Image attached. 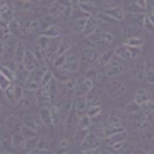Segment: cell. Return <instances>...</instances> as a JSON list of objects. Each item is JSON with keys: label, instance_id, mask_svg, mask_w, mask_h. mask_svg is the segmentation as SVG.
Wrapping results in <instances>:
<instances>
[{"label": "cell", "instance_id": "cell-1", "mask_svg": "<svg viewBox=\"0 0 154 154\" xmlns=\"http://www.w3.org/2000/svg\"><path fill=\"white\" fill-rule=\"evenodd\" d=\"M53 65L57 69H62V71L68 72L69 75H74V74H79L80 72V69H82V60L71 49V51H68V53L62 54L59 57H54Z\"/></svg>", "mask_w": 154, "mask_h": 154}, {"label": "cell", "instance_id": "cell-2", "mask_svg": "<svg viewBox=\"0 0 154 154\" xmlns=\"http://www.w3.org/2000/svg\"><path fill=\"white\" fill-rule=\"evenodd\" d=\"M103 88H105V96L111 102H120L128 94V85L123 80H120L119 77H111V79L105 77Z\"/></svg>", "mask_w": 154, "mask_h": 154}, {"label": "cell", "instance_id": "cell-3", "mask_svg": "<svg viewBox=\"0 0 154 154\" xmlns=\"http://www.w3.org/2000/svg\"><path fill=\"white\" fill-rule=\"evenodd\" d=\"M85 42L93 45V46H108V45H112L116 42V34L112 31H102V29H97L88 35H83Z\"/></svg>", "mask_w": 154, "mask_h": 154}, {"label": "cell", "instance_id": "cell-4", "mask_svg": "<svg viewBox=\"0 0 154 154\" xmlns=\"http://www.w3.org/2000/svg\"><path fill=\"white\" fill-rule=\"evenodd\" d=\"M102 71H103V75L106 77V79H111V77H120L126 72V65H125V62L122 59H119L117 56L112 54L108 59V62L103 65Z\"/></svg>", "mask_w": 154, "mask_h": 154}, {"label": "cell", "instance_id": "cell-5", "mask_svg": "<svg viewBox=\"0 0 154 154\" xmlns=\"http://www.w3.org/2000/svg\"><path fill=\"white\" fill-rule=\"evenodd\" d=\"M152 125L148 122V119L143 116L142 111L134 112V114H128L126 117V125L125 128L128 131H133V133H139V131H143L146 128H151Z\"/></svg>", "mask_w": 154, "mask_h": 154}, {"label": "cell", "instance_id": "cell-6", "mask_svg": "<svg viewBox=\"0 0 154 154\" xmlns=\"http://www.w3.org/2000/svg\"><path fill=\"white\" fill-rule=\"evenodd\" d=\"M112 54L117 56L119 59H122L123 62H133L137 57H140L143 54V48H137V46H130V45H119L112 49Z\"/></svg>", "mask_w": 154, "mask_h": 154}, {"label": "cell", "instance_id": "cell-7", "mask_svg": "<svg viewBox=\"0 0 154 154\" xmlns=\"http://www.w3.org/2000/svg\"><path fill=\"white\" fill-rule=\"evenodd\" d=\"M100 146H102V139L96 133L88 130L80 143V152H97Z\"/></svg>", "mask_w": 154, "mask_h": 154}, {"label": "cell", "instance_id": "cell-8", "mask_svg": "<svg viewBox=\"0 0 154 154\" xmlns=\"http://www.w3.org/2000/svg\"><path fill=\"white\" fill-rule=\"evenodd\" d=\"M126 117H128V114L125 112L123 108H111L105 117V122L114 128H125Z\"/></svg>", "mask_w": 154, "mask_h": 154}, {"label": "cell", "instance_id": "cell-9", "mask_svg": "<svg viewBox=\"0 0 154 154\" xmlns=\"http://www.w3.org/2000/svg\"><path fill=\"white\" fill-rule=\"evenodd\" d=\"M48 16L54 20H59V22H68L71 19V12H72V6L71 8H63L60 5H57L56 2H53L48 8Z\"/></svg>", "mask_w": 154, "mask_h": 154}, {"label": "cell", "instance_id": "cell-10", "mask_svg": "<svg viewBox=\"0 0 154 154\" xmlns=\"http://www.w3.org/2000/svg\"><path fill=\"white\" fill-rule=\"evenodd\" d=\"M145 72H146L145 57L143 59L137 57L136 60H133V65L130 66V75L136 83H143L145 82Z\"/></svg>", "mask_w": 154, "mask_h": 154}, {"label": "cell", "instance_id": "cell-11", "mask_svg": "<svg viewBox=\"0 0 154 154\" xmlns=\"http://www.w3.org/2000/svg\"><path fill=\"white\" fill-rule=\"evenodd\" d=\"M93 86H94V83L85 74L77 75L72 80V96H85Z\"/></svg>", "mask_w": 154, "mask_h": 154}, {"label": "cell", "instance_id": "cell-12", "mask_svg": "<svg viewBox=\"0 0 154 154\" xmlns=\"http://www.w3.org/2000/svg\"><path fill=\"white\" fill-rule=\"evenodd\" d=\"M20 119H22V123L23 125H26V126H31L32 130H35L37 133L42 130V128H45L43 122L40 120V116H38V112H34V111H23L22 116H20Z\"/></svg>", "mask_w": 154, "mask_h": 154}, {"label": "cell", "instance_id": "cell-13", "mask_svg": "<svg viewBox=\"0 0 154 154\" xmlns=\"http://www.w3.org/2000/svg\"><path fill=\"white\" fill-rule=\"evenodd\" d=\"M22 65L25 66V69H26L28 72H34V71L42 68L37 54L31 49H26V53H25V56H23V60H22Z\"/></svg>", "mask_w": 154, "mask_h": 154}, {"label": "cell", "instance_id": "cell-14", "mask_svg": "<svg viewBox=\"0 0 154 154\" xmlns=\"http://www.w3.org/2000/svg\"><path fill=\"white\" fill-rule=\"evenodd\" d=\"M2 125H3V128H5V130H6L9 134H12V133H19L23 123H22L20 116H19L17 112H14V114H9V116H6Z\"/></svg>", "mask_w": 154, "mask_h": 154}, {"label": "cell", "instance_id": "cell-15", "mask_svg": "<svg viewBox=\"0 0 154 154\" xmlns=\"http://www.w3.org/2000/svg\"><path fill=\"white\" fill-rule=\"evenodd\" d=\"M32 152H56L53 149V139H51V136H40V137L37 136Z\"/></svg>", "mask_w": 154, "mask_h": 154}, {"label": "cell", "instance_id": "cell-16", "mask_svg": "<svg viewBox=\"0 0 154 154\" xmlns=\"http://www.w3.org/2000/svg\"><path fill=\"white\" fill-rule=\"evenodd\" d=\"M100 11L103 12L105 16H108L109 19H112L114 22H123V19L126 17L123 6H119V5H111V6H106V8H102Z\"/></svg>", "mask_w": 154, "mask_h": 154}, {"label": "cell", "instance_id": "cell-17", "mask_svg": "<svg viewBox=\"0 0 154 154\" xmlns=\"http://www.w3.org/2000/svg\"><path fill=\"white\" fill-rule=\"evenodd\" d=\"M99 54H100V53L97 51V48L88 43L86 46L82 48V59H80V60L85 63V65H93V63L97 62Z\"/></svg>", "mask_w": 154, "mask_h": 154}, {"label": "cell", "instance_id": "cell-18", "mask_svg": "<svg viewBox=\"0 0 154 154\" xmlns=\"http://www.w3.org/2000/svg\"><path fill=\"white\" fill-rule=\"evenodd\" d=\"M85 75H86L88 79L91 80L94 85L102 83V80L105 79L103 71H102V68L97 65V63H93V65H88V68L85 69Z\"/></svg>", "mask_w": 154, "mask_h": 154}, {"label": "cell", "instance_id": "cell-19", "mask_svg": "<svg viewBox=\"0 0 154 154\" xmlns=\"http://www.w3.org/2000/svg\"><path fill=\"white\" fill-rule=\"evenodd\" d=\"M9 146L17 152H25V149H26V139L20 133H12L9 134Z\"/></svg>", "mask_w": 154, "mask_h": 154}, {"label": "cell", "instance_id": "cell-20", "mask_svg": "<svg viewBox=\"0 0 154 154\" xmlns=\"http://www.w3.org/2000/svg\"><path fill=\"white\" fill-rule=\"evenodd\" d=\"M86 19L88 17H72V19H69V22H68V31L71 34H75V35L83 34L85 25H86Z\"/></svg>", "mask_w": 154, "mask_h": 154}, {"label": "cell", "instance_id": "cell-21", "mask_svg": "<svg viewBox=\"0 0 154 154\" xmlns=\"http://www.w3.org/2000/svg\"><path fill=\"white\" fill-rule=\"evenodd\" d=\"M133 100L137 102L139 105H143V103H146V102L152 100V86H143V88L136 89Z\"/></svg>", "mask_w": 154, "mask_h": 154}, {"label": "cell", "instance_id": "cell-22", "mask_svg": "<svg viewBox=\"0 0 154 154\" xmlns=\"http://www.w3.org/2000/svg\"><path fill=\"white\" fill-rule=\"evenodd\" d=\"M102 25H103V22H102V19L97 16V14H91L88 19H86V25H85V31H83V35H88L91 34L97 29H102Z\"/></svg>", "mask_w": 154, "mask_h": 154}, {"label": "cell", "instance_id": "cell-23", "mask_svg": "<svg viewBox=\"0 0 154 154\" xmlns=\"http://www.w3.org/2000/svg\"><path fill=\"white\" fill-rule=\"evenodd\" d=\"M16 17V11L12 6V2H5L0 5V19L2 22H9Z\"/></svg>", "mask_w": 154, "mask_h": 154}, {"label": "cell", "instance_id": "cell-24", "mask_svg": "<svg viewBox=\"0 0 154 154\" xmlns=\"http://www.w3.org/2000/svg\"><path fill=\"white\" fill-rule=\"evenodd\" d=\"M40 35H45L48 38H60L63 35V29H62L60 25H57V23H49L48 26L42 31Z\"/></svg>", "mask_w": 154, "mask_h": 154}, {"label": "cell", "instance_id": "cell-25", "mask_svg": "<svg viewBox=\"0 0 154 154\" xmlns=\"http://www.w3.org/2000/svg\"><path fill=\"white\" fill-rule=\"evenodd\" d=\"M74 45H75V42L72 40L71 37H65V38H62V40L59 42L57 51H56V57H59V56H62V54L68 53V51H71Z\"/></svg>", "mask_w": 154, "mask_h": 154}, {"label": "cell", "instance_id": "cell-26", "mask_svg": "<svg viewBox=\"0 0 154 154\" xmlns=\"http://www.w3.org/2000/svg\"><path fill=\"white\" fill-rule=\"evenodd\" d=\"M26 43H25L22 38H19L17 40V43H16V46H14V56H12V60H14L16 63H22V60H23V56H25V53H26Z\"/></svg>", "mask_w": 154, "mask_h": 154}, {"label": "cell", "instance_id": "cell-27", "mask_svg": "<svg viewBox=\"0 0 154 154\" xmlns=\"http://www.w3.org/2000/svg\"><path fill=\"white\" fill-rule=\"evenodd\" d=\"M140 145H146V146H152L154 145V134L151 128H146L143 131H139V142Z\"/></svg>", "mask_w": 154, "mask_h": 154}, {"label": "cell", "instance_id": "cell-28", "mask_svg": "<svg viewBox=\"0 0 154 154\" xmlns=\"http://www.w3.org/2000/svg\"><path fill=\"white\" fill-rule=\"evenodd\" d=\"M125 14H131V16H139V14H146V11L142 5H139L137 2H130L123 6Z\"/></svg>", "mask_w": 154, "mask_h": 154}, {"label": "cell", "instance_id": "cell-29", "mask_svg": "<svg viewBox=\"0 0 154 154\" xmlns=\"http://www.w3.org/2000/svg\"><path fill=\"white\" fill-rule=\"evenodd\" d=\"M38 116L45 126H53V116H51V106L38 108Z\"/></svg>", "mask_w": 154, "mask_h": 154}, {"label": "cell", "instance_id": "cell-30", "mask_svg": "<svg viewBox=\"0 0 154 154\" xmlns=\"http://www.w3.org/2000/svg\"><path fill=\"white\" fill-rule=\"evenodd\" d=\"M72 151V142H71V139L68 137H63L59 140V143H57V149L56 152H60V154H66V152H71Z\"/></svg>", "mask_w": 154, "mask_h": 154}, {"label": "cell", "instance_id": "cell-31", "mask_svg": "<svg viewBox=\"0 0 154 154\" xmlns=\"http://www.w3.org/2000/svg\"><path fill=\"white\" fill-rule=\"evenodd\" d=\"M8 146H9V133L0 123V152H8L6 149Z\"/></svg>", "mask_w": 154, "mask_h": 154}, {"label": "cell", "instance_id": "cell-32", "mask_svg": "<svg viewBox=\"0 0 154 154\" xmlns=\"http://www.w3.org/2000/svg\"><path fill=\"white\" fill-rule=\"evenodd\" d=\"M123 43H125V45H130V46L143 48V45H145V37H142V35H131V37L123 38Z\"/></svg>", "mask_w": 154, "mask_h": 154}, {"label": "cell", "instance_id": "cell-33", "mask_svg": "<svg viewBox=\"0 0 154 154\" xmlns=\"http://www.w3.org/2000/svg\"><path fill=\"white\" fill-rule=\"evenodd\" d=\"M142 29L148 34H152L154 32V22H152V16H148L145 14L143 20H142Z\"/></svg>", "mask_w": 154, "mask_h": 154}, {"label": "cell", "instance_id": "cell-34", "mask_svg": "<svg viewBox=\"0 0 154 154\" xmlns=\"http://www.w3.org/2000/svg\"><path fill=\"white\" fill-rule=\"evenodd\" d=\"M25 139H34V137H37V131L35 130H32L31 126H26V125H22V128H20V131H19Z\"/></svg>", "mask_w": 154, "mask_h": 154}, {"label": "cell", "instance_id": "cell-35", "mask_svg": "<svg viewBox=\"0 0 154 154\" xmlns=\"http://www.w3.org/2000/svg\"><path fill=\"white\" fill-rule=\"evenodd\" d=\"M123 109H125L126 114H134V112L140 111V105L137 103V102H134V100H130V102H126V105L123 106Z\"/></svg>", "mask_w": 154, "mask_h": 154}, {"label": "cell", "instance_id": "cell-36", "mask_svg": "<svg viewBox=\"0 0 154 154\" xmlns=\"http://www.w3.org/2000/svg\"><path fill=\"white\" fill-rule=\"evenodd\" d=\"M11 82H12V80H9L8 77H6V75L2 72V71H0V91L3 93L5 89H6V88L11 85Z\"/></svg>", "mask_w": 154, "mask_h": 154}, {"label": "cell", "instance_id": "cell-37", "mask_svg": "<svg viewBox=\"0 0 154 154\" xmlns=\"http://www.w3.org/2000/svg\"><path fill=\"white\" fill-rule=\"evenodd\" d=\"M8 53V49H6V45H5V40H3V37L0 38V60H2L5 57V54Z\"/></svg>", "mask_w": 154, "mask_h": 154}, {"label": "cell", "instance_id": "cell-38", "mask_svg": "<svg viewBox=\"0 0 154 154\" xmlns=\"http://www.w3.org/2000/svg\"><path fill=\"white\" fill-rule=\"evenodd\" d=\"M6 111H8L6 105L0 103V123H3V120H5V117H6Z\"/></svg>", "mask_w": 154, "mask_h": 154}, {"label": "cell", "instance_id": "cell-39", "mask_svg": "<svg viewBox=\"0 0 154 154\" xmlns=\"http://www.w3.org/2000/svg\"><path fill=\"white\" fill-rule=\"evenodd\" d=\"M54 2H56L57 5L63 6V8H71V6H72V3H71V0H54Z\"/></svg>", "mask_w": 154, "mask_h": 154}, {"label": "cell", "instance_id": "cell-40", "mask_svg": "<svg viewBox=\"0 0 154 154\" xmlns=\"http://www.w3.org/2000/svg\"><path fill=\"white\" fill-rule=\"evenodd\" d=\"M3 35H5V31H3V29H2V28H0V38H2V37H3Z\"/></svg>", "mask_w": 154, "mask_h": 154}, {"label": "cell", "instance_id": "cell-41", "mask_svg": "<svg viewBox=\"0 0 154 154\" xmlns=\"http://www.w3.org/2000/svg\"><path fill=\"white\" fill-rule=\"evenodd\" d=\"M0 20H2V19H0Z\"/></svg>", "mask_w": 154, "mask_h": 154}, {"label": "cell", "instance_id": "cell-42", "mask_svg": "<svg viewBox=\"0 0 154 154\" xmlns=\"http://www.w3.org/2000/svg\"><path fill=\"white\" fill-rule=\"evenodd\" d=\"M31 2H32V0H31Z\"/></svg>", "mask_w": 154, "mask_h": 154}]
</instances>
